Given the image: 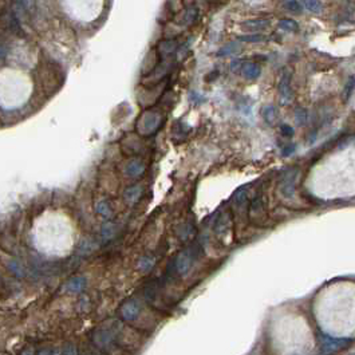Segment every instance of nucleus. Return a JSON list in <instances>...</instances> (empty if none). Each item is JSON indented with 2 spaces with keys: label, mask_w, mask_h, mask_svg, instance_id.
Returning a JSON list of instances; mask_svg holds the SVG:
<instances>
[{
  "label": "nucleus",
  "mask_w": 355,
  "mask_h": 355,
  "mask_svg": "<svg viewBox=\"0 0 355 355\" xmlns=\"http://www.w3.org/2000/svg\"><path fill=\"white\" fill-rule=\"evenodd\" d=\"M316 323L324 334L346 339L355 333L354 291L347 287H333L320 295L314 307Z\"/></svg>",
  "instance_id": "f257e3e1"
},
{
  "label": "nucleus",
  "mask_w": 355,
  "mask_h": 355,
  "mask_svg": "<svg viewBox=\"0 0 355 355\" xmlns=\"http://www.w3.org/2000/svg\"><path fill=\"white\" fill-rule=\"evenodd\" d=\"M270 335L277 355H311L315 350V335L300 315L280 316L271 327Z\"/></svg>",
  "instance_id": "f03ea898"
},
{
  "label": "nucleus",
  "mask_w": 355,
  "mask_h": 355,
  "mask_svg": "<svg viewBox=\"0 0 355 355\" xmlns=\"http://www.w3.org/2000/svg\"><path fill=\"white\" fill-rule=\"evenodd\" d=\"M32 242L40 253L49 256L66 255L73 243L70 224L59 213H42L32 227Z\"/></svg>",
  "instance_id": "7ed1b4c3"
},
{
  "label": "nucleus",
  "mask_w": 355,
  "mask_h": 355,
  "mask_svg": "<svg viewBox=\"0 0 355 355\" xmlns=\"http://www.w3.org/2000/svg\"><path fill=\"white\" fill-rule=\"evenodd\" d=\"M32 94L30 75L18 67L0 68V106L7 110L19 109Z\"/></svg>",
  "instance_id": "20e7f679"
},
{
  "label": "nucleus",
  "mask_w": 355,
  "mask_h": 355,
  "mask_svg": "<svg viewBox=\"0 0 355 355\" xmlns=\"http://www.w3.org/2000/svg\"><path fill=\"white\" fill-rule=\"evenodd\" d=\"M292 74L290 70H286L281 74L280 83H279V96H280L281 105H288L294 100V92L291 89Z\"/></svg>",
  "instance_id": "39448f33"
},
{
  "label": "nucleus",
  "mask_w": 355,
  "mask_h": 355,
  "mask_svg": "<svg viewBox=\"0 0 355 355\" xmlns=\"http://www.w3.org/2000/svg\"><path fill=\"white\" fill-rule=\"evenodd\" d=\"M161 117L154 113H146L142 117V133L144 134H152L156 132V129L160 126Z\"/></svg>",
  "instance_id": "423d86ee"
},
{
  "label": "nucleus",
  "mask_w": 355,
  "mask_h": 355,
  "mask_svg": "<svg viewBox=\"0 0 355 355\" xmlns=\"http://www.w3.org/2000/svg\"><path fill=\"white\" fill-rule=\"evenodd\" d=\"M239 73H240L245 79L255 81V79L259 78L260 74H262V68H260L259 64L255 63V62H243Z\"/></svg>",
  "instance_id": "0eeeda50"
},
{
  "label": "nucleus",
  "mask_w": 355,
  "mask_h": 355,
  "mask_svg": "<svg viewBox=\"0 0 355 355\" xmlns=\"http://www.w3.org/2000/svg\"><path fill=\"white\" fill-rule=\"evenodd\" d=\"M271 26L270 19H249V20H245L242 23V27L247 31H263L267 30Z\"/></svg>",
  "instance_id": "6e6552de"
},
{
  "label": "nucleus",
  "mask_w": 355,
  "mask_h": 355,
  "mask_svg": "<svg viewBox=\"0 0 355 355\" xmlns=\"http://www.w3.org/2000/svg\"><path fill=\"white\" fill-rule=\"evenodd\" d=\"M295 178H296V171L288 173L286 177L283 178V184H281V193L286 197H292L295 192Z\"/></svg>",
  "instance_id": "1a4fd4ad"
},
{
  "label": "nucleus",
  "mask_w": 355,
  "mask_h": 355,
  "mask_svg": "<svg viewBox=\"0 0 355 355\" xmlns=\"http://www.w3.org/2000/svg\"><path fill=\"white\" fill-rule=\"evenodd\" d=\"M144 171H145V165L139 160H132L126 165V173L132 177H137V176L144 173Z\"/></svg>",
  "instance_id": "9d476101"
},
{
  "label": "nucleus",
  "mask_w": 355,
  "mask_h": 355,
  "mask_svg": "<svg viewBox=\"0 0 355 355\" xmlns=\"http://www.w3.org/2000/svg\"><path fill=\"white\" fill-rule=\"evenodd\" d=\"M262 115H263L264 121L267 122L271 126H274L277 122V118H279V113H277V109L275 106H266L262 111Z\"/></svg>",
  "instance_id": "9b49d317"
},
{
  "label": "nucleus",
  "mask_w": 355,
  "mask_h": 355,
  "mask_svg": "<svg viewBox=\"0 0 355 355\" xmlns=\"http://www.w3.org/2000/svg\"><path fill=\"white\" fill-rule=\"evenodd\" d=\"M141 195H142V186H139V185H134V186H130V188H128L126 191H125L124 197L128 203H135V201L141 197Z\"/></svg>",
  "instance_id": "f8f14e48"
},
{
  "label": "nucleus",
  "mask_w": 355,
  "mask_h": 355,
  "mask_svg": "<svg viewBox=\"0 0 355 355\" xmlns=\"http://www.w3.org/2000/svg\"><path fill=\"white\" fill-rule=\"evenodd\" d=\"M240 44H239L238 42H231L228 43V44H225L224 47H221L220 51L217 53V55L219 57H228V55H232V54L238 53V51H240Z\"/></svg>",
  "instance_id": "ddd939ff"
},
{
  "label": "nucleus",
  "mask_w": 355,
  "mask_h": 355,
  "mask_svg": "<svg viewBox=\"0 0 355 355\" xmlns=\"http://www.w3.org/2000/svg\"><path fill=\"white\" fill-rule=\"evenodd\" d=\"M277 26H279V29L284 30V31L294 32L299 30V25L294 19H281V20H279Z\"/></svg>",
  "instance_id": "4468645a"
},
{
  "label": "nucleus",
  "mask_w": 355,
  "mask_h": 355,
  "mask_svg": "<svg viewBox=\"0 0 355 355\" xmlns=\"http://www.w3.org/2000/svg\"><path fill=\"white\" fill-rule=\"evenodd\" d=\"M239 40L242 42H248V43H259L264 42L267 39V36L263 34H248V35H242L238 38Z\"/></svg>",
  "instance_id": "2eb2a0df"
},
{
  "label": "nucleus",
  "mask_w": 355,
  "mask_h": 355,
  "mask_svg": "<svg viewBox=\"0 0 355 355\" xmlns=\"http://www.w3.org/2000/svg\"><path fill=\"white\" fill-rule=\"evenodd\" d=\"M300 6H302V7H304L305 10H309V11H311V12H314V14H319V12H322V8H323V6H322V3H320V2H310V0L302 2V3H300Z\"/></svg>",
  "instance_id": "dca6fc26"
},
{
  "label": "nucleus",
  "mask_w": 355,
  "mask_h": 355,
  "mask_svg": "<svg viewBox=\"0 0 355 355\" xmlns=\"http://www.w3.org/2000/svg\"><path fill=\"white\" fill-rule=\"evenodd\" d=\"M249 210H251L253 215H259V213H262V210H263V199H262V196H256L255 199L252 200Z\"/></svg>",
  "instance_id": "f3484780"
},
{
  "label": "nucleus",
  "mask_w": 355,
  "mask_h": 355,
  "mask_svg": "<svg viewBox=\"0 0 355 355\" xmlns=\"http://www.w3.org/2000/svg\"><path fill=\"white\" fill-rule=\"evenodd\" d=\"M295 122L300 125V126L307 122V111L303 107H296V110H295Z\"/></svg>",
  "instance_id": "a211bd4d"
},
{
  "label": "nucleus",
  "mask_w": 355,
  "mask_h": 355,
  "mask_svg": "<svg viewBox=\"0 0 355 355\" xmlns=\"http://www.w3.org/2000/svg\"><path fill=\"white\" fill-rule=\"evenodd\" d=\"M197 15H199V11H197V8H195V7L188 8V10H186V14H185V16H184L185 25H191V23H193V21L197 19Z\"/></svg>",
  "instance_id": "6ab92c4d"
},
{
  "label": "nucleus",
  "mask_w": 355,
  "mask_h": 355,
  "mask_svg": "<svg viewBox=\"0 0 355 355\" xmlns=\"http://www.w3.org/2000/svg\"><path fill=\"white\" fill-rule=\"evenodd\" d=\"M283 6L290 12H294V14H300L302 12V6H300L299 2H284Z\"/></svg>",
  "instance_id": "aec40b11"
},
{
  "label": "nucleus",
  "mask_w": 355,
  "mask_h": 355,
  "mask_svg": "<svg viewBox=\"0 0 355 355\" xmlns=\"http://www.w3.org/2000/svg\"><path fill=\"white\" fill-rule=\"evenodd\" d=\"M280 133L284 137H292V135H294V128L290 126V125H281Z\"/></svg>",
  "instance_id": "412c9836"
},
{
  "label": "nucleus",
  "mask_w": 355,
  "mask_h": 355,
  "mask_svg": "<svg viewBox=\"0 0 355 355\" xmlns=\"http://www.w3.org/2000/svg\"><path fill=\"white\" fill-rule=\"evenodd\" d=\"M352 89H354V78H350V82H348V85L346 86V91H345V97L346 98H348V97L351 96Z\"/></svg>",
  "instance_id": "4be33fe9"
},
{
  "label": "nucleus",
  "mask_w": 355,
  "mask_h": 355,
  "mask_svg": "<svg viewBox=\"0 0 355 355\" xmlns=\"http://www.w3.org/2000/svg\"><path fill=\"white\" fill-rule=\"evenodd\" d=\"M294 150H295L294 145H287L286 148H283V152H281V154H283L284 157H287V156H290V154H291Z\"/></svg>",
  "instance_id": "5701e85b"
}]
</instances>
